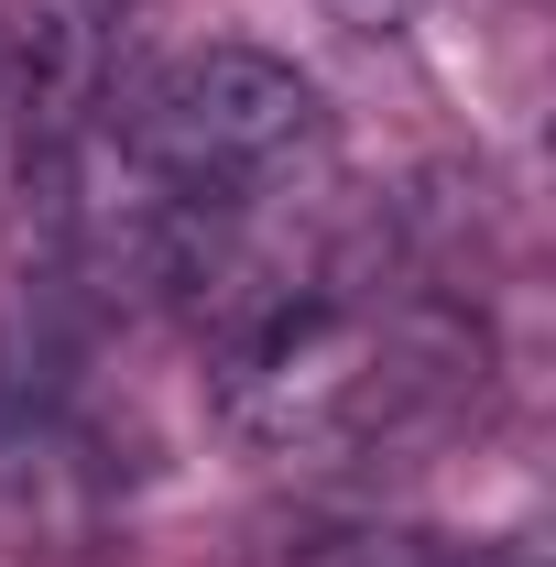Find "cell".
<instances>
[{"label": "cell", "mask_w": 556, "mask_h": 567, "mask_svg": "<svg viewBox=\"0 0 556 567\" xmlns=\"http://www.w3.org/2000/svg\"><path fill=\"white\" fill-rule=\"evenodd\" d=\"M317 11H328L339 33H404V22H415L425 0H317Z\"/></svg>", "instance_id": "3"}, {"label": "cell", "mask_w": 556, "mask_h": 567, "mask_svg": "<svg viewBox=\"0 0 556 567\" xmlns=\"http://www.w3.org/2000/svg\"><path fill=\"white\" fill-rule=\"evenodd\" d=\"M470 567H513V557H470Z\"/></svg>", "instance_id": "4"}, {"label": "cell", "mask_w": 556, "mask_h": 567, "mask_svg": "<svg viewBox=\"0 0 556 567\" xmlns=\"http://www.w3.org/2000/svg\"><path fill=\"white\" fill-rule=\"evenodd\" d=\"M142 0H22L11 33H0V121L22 142V164H55L99 132L110 110V76L132 44Z\"/></svg>", "instance_id": "2"}, {"label": "cell", "mask_w": 556, "mask_h": 567, "mask_svg": "<svg viewBox=\"0 0 556 567\" xmlns=\"http://www.w3.org/2000/svg\"><path fill=\"white\" fill-rule=\"evenodd\" d=\"M121 142L197 208H274L317 164L328 110H317V76L262 55V44H197L142 87Z\"/></svg>", "instance_id": "1"}]
</instances>
